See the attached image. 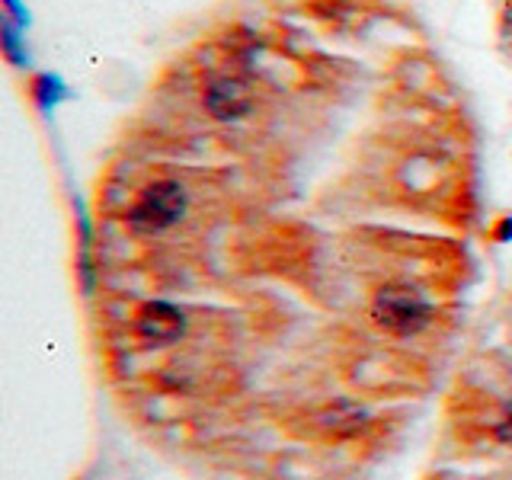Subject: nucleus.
<instances>
[{
    "mask_svg": "<svg viewBox=\"0 0 512 480\" xmlns=\"http://www.w3.org/2000/svg\"><path fill=\"white\" fill-rule=\"evenodd\" d=\"M372 317L384 333L413 336L432 320V304L413 285H384L372 301Z\"/></svg>",
    "mask_w": 512,
    "mask_h": 480,
    "instance_id": "nucleus-1",
    "label": "nucleus"
},
{
    "mask_svg": "<svg viewBox=\"0 0 512 480\" xmlns=\"http://www.w3.org/2000/svg\"><path fill=\"white\" fill-rule=\"evenodd\" d=\"M183 212H186L183 186L173 180H160L141 192L138 202L128 208L125 221H128V228L138 234H160L173 228V224L183 218Z\"/></svg>",
    "mask_w": 512,
    "mask_h": 480,
    "instance_id": "nucleus-2",
    "label": "nucleus"
},
{
    "mask_svg": "<svg viewBox=\"0 0 512 480\" xmlns=\"http://www.w3.org/2000/svg\"><path fill=\"white\" fill-rule=\"evenodd\" d=\"M183 327H186L183 314L167 301H148L138 311V336L144 343H154V346L176 343V340H180Z\"/></svg>",
    "mask_w": 512,
    "mask_h": 480,
    "instance_id": "nucleus-3",
    "label": "nucleus"
},
{
    "mask_svg": "<svg viewBox=\"0 0 512 480\" xmlns=\"http://www.w3.org/2000/svg\"><path fill=\"white\" fill-rule=\"evenodd\" d=\"M205 106L215 119H237L250 109V93L240 80H218L208 87Z\"/></svg>",
    "mask_w": 512,
    "mask_h": 480,
    "instance_id": "nucleus-4",
    "label": "nucleus"
},
{
    "mask_svg": "<svg viewBox=\"0 0 512 480\" xmlns=\"http://www.w3.org/2000/svg\"><path fill=\"white\" fill-rule=\"evenodd\" d=\"M496 439L500 442H506V445H512V410L503 416L500 420V426H496Z\"/></svg>",
    "mask_w": 512,
    "mask_h": 480,
    "instance_id": "nucleus-5",
    "label": "nucleus"
},
{
    "mask_svg": "<svg viewBox=\"0 0 512 480\" xmlns=\"http://www.w3.org/2000/svg\"><path fill=\"white\" fill-rule=\"evenodd\" d=\"M500 32L506 39H512V0L503 7V13H500Z\"/></svg>",
    "mask_w": 512,
    "mask_h": 480,
    "instance_id": "nucleus-6",
    "label": "nucleus"
}]
</instances>
